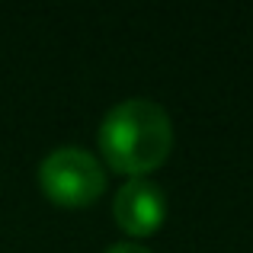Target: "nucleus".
Segmentation results:
<instances>
[{"label": "nucleus", "instance_id": "obj_2", "mask_svg": "<svg viewBox=\"0 0 253 253\" xmlns=\"http://www.w3.org/2000/svg\"><path fill=\"white\" fill-rule=\"evenodd\" d=\"M39 186L61 209H86L106 189V170L96 154L77 144H64L42 157Z\"/></svg>", "mask_w": 253, "mask_h": 253}, {"label": "nucleus", "instance_id": "obj_4", "mask_svg": "<svg viewBox=\"0 0 253 253\" xmlns=\"http://www.w3.org/2000/svg\"><path fill=\"white\" fill-rule=\"evenodd\" d=\"M106 253H151V250L141 247V244H135V241H119V244H112Z\"/></svg>", "mask_w": 253, "mask_h": 253}, {"label": "nucleus", "instance_id": "obj_1", "mask_svg": "<svg viewBox=\"0 0 253 253\" xmlns=\"http://www.w3.org/2000/svg\"><path fill=\"white\" fill-rule=\"evenodd\" d=\"M99 154L116 173L148 176L173 151V122L161 103L131 96L106 109L96 131Z\"/></svg>", "mask_w": 253, "mask_h": 253}, {"label": "nucleus", "instance_id": "obj_3", "mask_svg": "<svg viewBox=\"0 0 253 253\" xmlns=\"http://www.w3.org/2000/svg\"><path fill=\"white\" fill-rule=\"evenodd\" d=\"M116 224L131 237H151L167 221V196L148 176H131L119 186L112 202Z\"/></svg>", "mask_w": 253, "mask_h": 253}]
</instances>
